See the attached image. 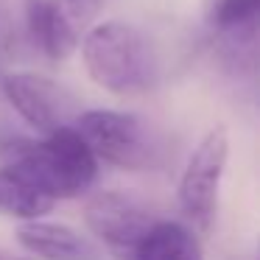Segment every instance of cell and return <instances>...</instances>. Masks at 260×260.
<instances>
[{
    "instance_id": "obj_1",
    "label": "cell",
    "mask_w": 260,
    "mask_h": 260,
    "mask_svg": "<svg viewBox=\"0 0 260 260\" xmlns=\"http://www.w3.org/2000/svg\"><path fill=\"white\" fill-rule=\"evenodd\" d=\"M0 168L14 171L53 202L84 196L98 179V157L76 126H64L40 140L3 137Z\"/></svg>"
},
{
    "instance_id": "obj_2",
    "label": "cell",
    "mask_w": 260,
    "mask_h": 260,
    "mask_svg": "<svg viewBox=\"0 0 260 260\" xmlns=\"http://www.w3.org/2000/svg\"><path fill=\"white\" fill-rule=\"evenodd\" d=\"M81 59L90 79L115 95H140L159 81V62L151 42L126 23L90 28L81 40Z\"/></svg>"
},
{
    "instance_id": "obj_3",
    "label": "cell",
    "mask_w": 260,
    "mask_h": 260,
    "mask_svg": "<svg viewBox=\"0 0 260 260\" xmlns=\"http://www.w3.org/2000/svg\"><path fill=\"white\" fill-rule=\"evenodd\" d=\"M76 129L90 143L98 159L120 171H151L162 162V140L140 115L118 109H87L79 115Z\"/></svg>"
},
{
    "instance_id": "obj_4",
    "label": "cell",
    "mask_w": 260,
    "mask_h": 260,
    "mask_svg": "<svg viewBox=\"0 0 260 260\" xmlns=\"http://www.w3.org/2000/svg\"><path fill=\"white\" fill-rule=\"evenodd\" d=\"M226 159H230V135L224 126H213L196 143L182 168L176 202L185 221H190V226H196L199 232H207L215 221Z\"/></svg>"
},
{
    "instance_id": "obj_5",
    "label": "cell",
    "mask_w": 260,
    "mask_h": 260,
    "mask_svg": "<svg viewBox=\"0 0 260 260\" xmlns=\"http://www.w3.org/2000/svg\"><path fill=\"white\" fill-rule=\"evenodd\" d=\"M207 25L221 68L235 76L260 73V0H210Z\"/></svg>"
},
{
    "instance_id": "obj_6",
    "label": "cell",
    "mask_w": 260,
    "mask_h": 260,
    "mask_svg": "<svg viewBox=\"0 0 260 260\" xmlns=\"http://www.w3.org/2000/svg\"><path fill=\"white\" fill-rule=\"evenodd\" d=\"M157 218L159 215L146 202L123 190L95 193L84 207V221L90 232L115 260H135L137 246L157 224Z\"/></svg>"
},
{
    "instance_id": "obj_7",
    "label": "cell",
    "mask_w": 260,
    "mask_h": 260,
    "mask_svg": "<svg viewBox=\"0 0 260 260\" xmlns=\"http://www.w3.org/2000/svg\"><path fill=\"white\" fill-rule=\"evenodd\" d=\"M6 104L42 137L64 126H76L81 109L76 98L53 79L37 73H12L3 81Z\"/></svg>"
},
{
    "instance_id": "obj_8",
    "label": "cell",
    "mask_w": 260,
    "mask_h": 260,
    "mask_svg": "<svg viewBox=\"0 0 260 260\" xmlns=\"http://www.w3.org/2000/svg\"><path fill=\"white\" fill-rule=\"evenodd\" d=\"M23 25L28 45H34L42 56L53 62L68 59L79 45V31L64 20V14L53 6V0H25Z\"/></svg>"
},
{
    "instance_id": "obj_9",
    "label": "cell",
    "mask_w": 260,
    "mask_h": 260,
    "mask_svg": "<svg viewBox=\"0 0 260 260\" xmlns=\"http://www.w3.org/2000/svg\"><path fill=\"white\" fill-rule=\"evenodd\" d=\"M17 241L25 252L42 260H98V249L64 224L25 221L17 226Z\"/></svg>"
},
{
    "instance_id": "obj_10",
    "label": "cell",
    "mask_w": 260,
    "mask_h": 260,
    "mask_svg": "<svg viewBox=\"0 0 260 260\" xmlns=\"http://www.w3.org/2000/svg\"><path fill=\"white\" fill-rule=\"evenodd\" d=\"M135 260H202V243L187 224L157 218L137 246Z\"/></svg>"
},
{
    "instance_id": "obj_11",
    "label": "cell",
    "mask_w": 260,
    "mask_h": 260,
    "mask_svg": "<svg viewBox=\"0 0 260 260\" xmlns=\"http://www.w3.org/2000/svg\"><path fill=\"white\" fill-rule=\"evenodd\" d=\"M53 207V199L31 187L25 179H20L14 171L0 168V213L14 215L23 221H40Z\"/></svg>"
},
{
    "instance_id": "obj_12",
    "label": "cell",
    "mask_w": 260,
    "mask_h": 260,
    "mask_svg": "<svg viewBox=\"0 0 260 260\" xmlns=\"http://www.w3.org/2000/svg\"><path fill=\"white\" fill-rule=\"evenodd\" d=\"M53 6L64 14L70 25L81 34L84 25H90L98 17V12L104 9V0H53Z\"/></svg>"
},
{
    "instance_id": "obj_13",
    "label": "cell",
    "mask_w": 260,
    "mask_h": 260,
    "mask_svg": "<svg viewBox=\"0 0 260 260\" xmlns=\"http://www.w3.org/2000/svg\"><path fill=\"white\" fill-rule=\"evenodd\" d=\"M3 81H6V76L0 73V115H3V104H6V92H3Z\"/></svg>"
},
{
    "instance_id": "obj_14",
    "label": "cell",
    "mask_w": 260,
    "mask_h": 260,
    "mask_svg": "<svg viewBox=\"0 0 260 260\" xmlns=\"http://www.w3.org/2000/svg\"><path fill=\"white\" fill-rule=\"evenodd\" d=\"M257 260H260V241H257Z\"/></svg>"
}]
</instances>
